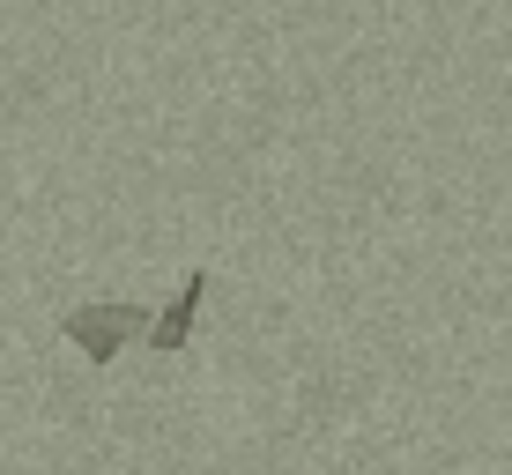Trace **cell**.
Returning <instances> with one entry per match:
<instances>
[{
	"instance_id": "obj_1",
	"label": "cell",
	"mask_w": 512,
	"mask_h": 475,
	"mask_svg": "<svg viewBox=\"0 0 512 475\" xmlns=\"http://www.w3.org/2000/svg\"><path fill=\"white\" fill-rule=\"evenodd\" d=\"M134 334H149V312L141 305H82V312H67V342H75L82 357H119V342H134Z\"/></svg>"
},
{
	"instance_id": "obj_2",
	"label": "cell",
	"mask_w": 512,
	"mask_h": 475,
	"mask_svg": "<svg viewBox=\"0 0 512 475\" xmlns=\"http://www.w3.org/2000/svg\"><path fill=\"white\" fill-rule=\"evenodd\" d=\"M201 297H208V268H193V275H186V290H179V297H171V305L149 320V349H156V357L186 349V334H193V312H201Z\"/></svg>"
}]
</instances>
